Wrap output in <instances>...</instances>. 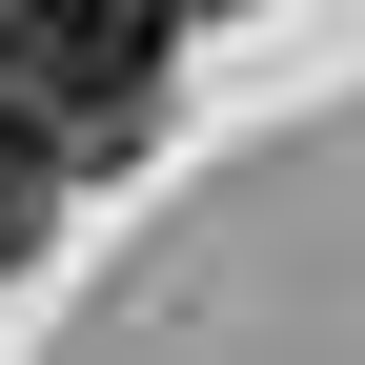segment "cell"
Returning a JSON list of instances; mask_svg holds the SVG:
<instances>
[{
    "label": "cell",
    "mask_w": 365,
    "mask_h": 365,
    "mask_svg": "<svg viewBox=\"0 0 365 365\" xmlns=\"http://www.w3.org/2000/svg\"><path fill=\"white\" fill-rule=\"evenodd\" d=\"M163 0H0V122L41 163H122L163 122Z\"/></svg>",
    "instance_id": "6da1fadb"
},
{
    "label": "cell",
    "mask_w": 365,
    "mask_h": 365,
    "mask_svg": "<svg viewBox=\"0 0 365 365\" xmlns=\"http://www.w3.org/2000/svg\"><path fill=\"white\" fill-rule=\"evenodd\" d=\"M41 203H61V163H41L21 122H0V284H21V264H41Z\"/></svg>",
    "instance_id": "7a4b0ae2"
}]
</instances>
